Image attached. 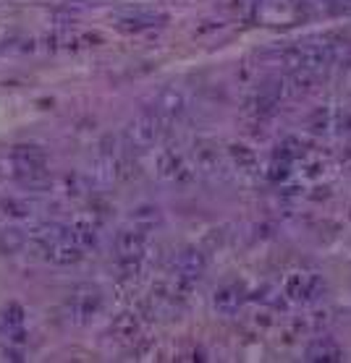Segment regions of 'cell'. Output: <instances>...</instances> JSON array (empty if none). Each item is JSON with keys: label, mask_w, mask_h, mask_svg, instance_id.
Segmentation results:
<instances>
[{"label": "cell", "mask_w": 351, "mask_h": 363, "mask_svg": "<svg viewBox=\"0 0 351 363\" xmlns=\"http://www.w3.org/2000/svg\"><path fill=\"white\" fill-rule=\"evenodd\" d=\"M318 3H328V6H343V3H351V0H318Z\"/></svg>", "instance_id": "7a4b0ae2"}, {"label": "cell", "mask_w": 351, "mask_h": 363, "mask_svg": "<svg viewBox=\"0 0 351 363\" xmlns=\"http://www.w3.org/2000/svg\"><path fill=\"white\" fill-rule=\"evenodd\" d=\"M349 60L341 40H304L288 50V68L299 76H325Z\"/></svg>", "instance_id": "6da1fadb"}]
</instances>
